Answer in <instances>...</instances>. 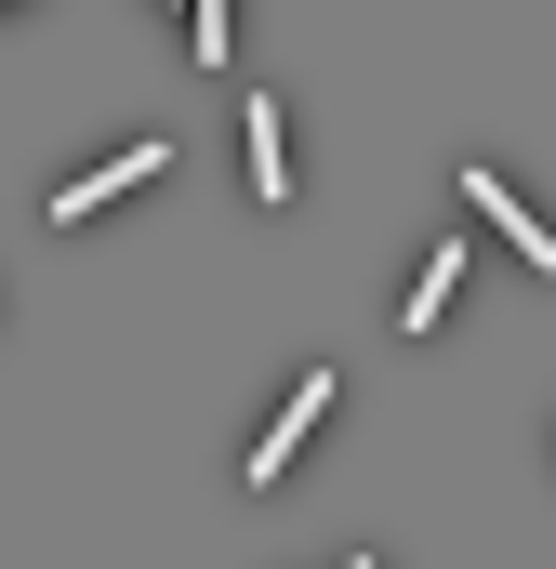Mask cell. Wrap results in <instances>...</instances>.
<instances>
[{
  "label": "cell",
  "instance_id": "6da1fadb",
  "mask_svg": "<svg viewBox=\"0 0 556 569\" xmlns=\"http://www.w3.org/2000/svg\"><path fill=\"white\" fill-rule=\"evenodd\" d=\"M159 159H172V146H107L93 172H67V186H53V226H93L107 199H133V186L159 172Z\"/></svg>",
  "mask_w": 556,
  "mask_h": 569
},
{
  "label": "cell",
  "instance_id": "7a4b0ae2",
  "mask_svg": "<svg viewBox=\"0 0 556 569\" xmlns=\"http://www.w3.org/2000/svg\"><path fill=\"white\" fill-rule=\"evenodd\" d=\"M318 411H331V371H305V385H291V411L252 437V463H239V477H252V490H278V477H291V450L318 437Z\"/></svg>",
  "mask_w": 556,
  "mask_h": 569
},
{
  "label": "cell",
  "instance_id": "3957f363",
  "mask_svg": "<svg viewBox=\"0 0 556 569\" xmlns=\"http://www.w3.org/2000/svg\"><path fill=\"white\" fill-rule=\"evenodd\" d=\"M464 199H477V212L504 226V252H517V266H544V279H556V226H544V212H530V199H517V186H490V159L464 172Z\"/></svg>",
  "mask_w": 556,
  "mask_h": 569
},
{
  "label": "cell",
  "instance_id": "277c9868",
  "mask_svg": "<svg viewBox=\"0 0 556 569\" xmlns=\"http://www.w3.org/2000/svg\"><path fill=\"white\" fill-rule=\"evenodd\" d=\"M450 279H464V252L437 239V252H424V266H411V305H398V331H411V345H424V331H437V318H450Z\"/></svg>",
  "mask_w": 556,
  "mask_h": 569
},
{
  "label": "cell",
  "instance_id": "5b68a950",
  "mask_svg": "<svg viewBox=\"0 0 556 569\" xmlns=\"http://www.w3.org/2000/svg\"><path fill=\"white\" fill-rule=\"evenodd\" d=\"M252 199H291V146H278V93H252Z\"/></svg>",
  "mask_w": 556,
  "mask_h": 569
},
{
  "label": "cell",
  "instance_id": "8992f818",
  "mask_svg": "<svg viewBox=\"0 0 556 569\" xmlns=\"http://www.w3.org/2000/svg\"><path fill=\"white\" fill-rule=\"evenodd\" d=\"M0 13H13V0H0Z\"/></svg>",
  "mask_w": 556,
  "mask_h": 569
},
{
  "label": "cell",
  "instance_id": "52a82bcc",
  "mask_svg": "<svg viewBox=\"0 0 556 569\" xmlns=\"http://www.w3.org/2000/svg\"><path fill=\"white\" fill-rule=\"evenodd\" d=\"M358 569H371V557H358Z\"/></svg>",
  "mask_w": 556,
  "mask_h": 569
}]
</instances>
